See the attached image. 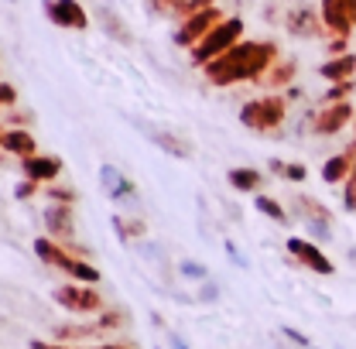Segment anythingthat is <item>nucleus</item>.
Segmentation results:
<instances>
[{"instance_id": "nucleus-8", "label": "nucleus", "mask_w": 356, "mask_h": 349, "mask_svg": "<svg viewBox=\"0 0 356 349\" xmlns=\"http://www.w3.org/2000/svg\"><path fill=\"white\" fill-rule=\"evenodd\" d=\"M35 254L42 257V263H48V267H58V270H69V263L76 261V257H69L51 236H38L35 240Z\"/></svg>"}, {"instance_id": "nucleus-4", "label": "nucleus", "mask_w": 356, "mask_h": 349, "mask_svg": "<svg viewBox=\"0 0 356 349\" xmlns=\"http://www.w3.org/2000/svg\"><path fill=\"white\" fill-rule=\"evenodd\" d=\"M137 131L144 133L154 147H161L165 154H172V158H192V147H188L178 133L161 131V127H147V124H140V120H137Z\"/></svg>"}, {"instance_id": "nucleus-16", "label": "nucleus", "mask_w": 356, "mask_h": 349, "mask_svg": "<svg viewBox=\"0 0 356 349\" xmlns=\"http://www.w3.org/2000/svg\"><path fill=\"white\" fill-rule=\"evenodd\" d=\"M277 332L291 343V349H315V343H312V336H305L302 329H295V325H288V322H281L277 325Z\"/></svg>"}, {"instance_id": "nucleus-19", "label": "nucleus", "mask_w": 356, "mask_h": 349, "mask_svg": "<svg viewBox=\"0 0 356 349\" xmlns=\"http://www.w3.org/2000/svg\"><path fill=\"white\" fill-rule=\"evenodd\" d=\"M343 206L356 209V165H353V172H350V178H346V188H343Z\"/></svg>"}, {"instance_id": "nucleus-5", "label": "nucleus", "mask_w": 356, "mask_h": 349, "mask_svg": "<svg viewBox=\"0 0 356 349\" xmlns=\"http://www.w3.org/2000/svg\"><path fill=\"white\" fill-rule=\"evenodd\" d=\"M44 229L51 240H69L76 233V222H72V209L62 206V202H51L44 206Z\"/></svg>"}, {"instance_id": "nucleus-6", "label": "nucleus", "mask_w": 356, "mask_h": 349, "mask_svg": "<svg viewBox=\"0 0 356 349\" xmlns=\"http://www.w3.org/2000/svg\"><path fill=\"white\" fill-rule=\"evenodd\" d=\"M62 172V161L58 158H44V154H31V158H24L21 161V174L24 178H31V181H55Z\"/></svg>"}, {"instance_id": "nucleus-26", "label": "nucleus", "mask_w": 356, "mask_h": 349, "mask_svg": "<svg viewBox=\"0 0 356 349\" xmlns=\"http://www.w3.org/2000/svg\"><path fill=\"white\" fill-rule=\"evenodd\" d=\"M284 178H291V181H302V178H305V165H288V168H284Z\"/></svg>"}, {"instance_id": "nucleus-21", "label": "nucleus", "mask_w": 356, "mask_h": 349, "mask_svg": "<svg viewBox=\"0 0 356 349\" xmlns=\"http://www.w3.org/2000/svg\"><path fill=\"white\" fill-rule=\"evenodd\" d=\"M28 349H99V346H69V343H44V339H31L28 343Z\"/></svg>"}, {"instance_id": "nucleus-18", "label": "nucleus", "mask_w": 356, "mask_h": 349, "mask_svg": "<svg viewBox=\"0 0 356 349\" xmlns=\"http://www.w3.org/2000/svg\"><path fill=\"white\" fill-rule=\"evenodd\" d=\"M178 274L188 277V281H209V270H206L202 263H195V261H181L178 263Z\"/></svg>"}, {"instance_id": "nucleus-23", "label": "nucleus", "mask_w": 356, "mask_h": 349, "mask_svg": "<svg viewBox=\"0 0 356 349\" xmlns=\"http://www.w3.org/2000/svg\"><path fill=\"white\" fill-rule=\"evenodd\" d=\"M226 254H229V261L236 263V267H243V270L250 267V263H247V257H243V254H240V250L233 247V240H226Z\"/></svg>"}, {"instance_id": "nucleus-1", "label": "nucleus", "mask_w": 356, "mask_h": 349, "mask_svg": "<svg viewBox=\"0 0 356 349\" xmlns=\"http://www.w3.org/2000/svg\"><path fill=\"white\" fill-rule=\"evenodd\" d=\"M55 305H62L65 311H76V315H99L103 311V298L92 284H58L51 291Z\"/></svg>"}, {"instance_id": "nucleus-15", "label": "nucleus", "mask_w": 356, "mask_h": 349, "mask_svg": "<svg viewBox=\"0 0 356 349\" xmlns=\"http://www.w3.org/2000/svg\"><path fill=\"white\" fill-rule=\"evenodd\" d=\"M65 274H72V281H79V284H96V281H99V270L86 261H72Z\"/></svg>"}, {"instance_id": "nucleus-22", "label": "nucleus", "mask_w": 356, "mask_h": 349, "mask_svg": "<svg viewBox=\"0 0 356 349\" xmlns=\"http://www.w3.org/2000/svg\"><path fill=\"white\" fill-rule=\"evenodd\" d=\"M35 192H38V181H31V178H24V181H17V185H14V195H17L21 202H24V199H31Z\"/></svg>"}, {"instance_id": "nucleus-13", "label": "nucleus", "mask_w": 356, "mask_h": 349, "mask_svg": "<svg viewBox=\"0 0 356 349\" xmlns=\"http://www.w3.org/2000/svg\"><path fill=\"white\" fill-rule=\"evenodd\" d=\"M261 181H264V174L254 172V168H233V172H229V185H233L236 192H257Z\"/></svg>"}, {"instance_id": "nucleus-25", "label": "nucleus", "mask_w": 356, "mask_h": 349, "mask_svg": "<svg viewBox=\"0 0 356 349\" xmlns=\"http://www.w3.org/2000/svg\"><path fill=\"white\" fill-rule=\"evenodd\" d=\"M165 343H168V349H188V343L178 332H172V329H165Z\"/></svg>"}, {"instance_id": "nucleus-10", "label": "nucleus", "mask_w": 356, "mask_h": 349, "mask_svg": "<svg viewBox=\"0 0 356 349\" xmlns=\"http://www.w3.org/2000/svg\"><path fill=\"white\" fill-rule=\"evenodd\" d=\"M356 165V151H346V154H336V158H329L325 161V168H322V178L329 181V185H336V181H343V178H350Z\"/></svg>"}, {"instance_id": "nucleus-28", "label": "nucleus", "mask_w": 356, "mask_h": 349, "mask_svg": "<svg viewBox=\"0 0 356 349\" xmlns=\"http://www.w3.org/2000/svg\"><path fill=\"white\" fill-rule=\"evenodd\" d=\"M151 325H154V329H168V325H165V318H161V315H154V311H151Z\"/></svg>"}, {"instance_id": "nucleus-24", "label": "nucleus", "mask_w": 356, "mask_h": 349, "mask_svg": "<svg viewBox=\"0 0 356 349\" xmlns=\"http://www.w3.org/2000/svg\"><path fill=\"white\" fill-rule=\"evenodd\" d=\"M10 103H17V92H14V86L0 83V106H10Z\"/></svg>"}, {"instance_id": "nucleus-11", "label": "nucleus", "mask_w": 356, "mask_h": 349, "mask_svg": "<svg viewBox=\"0 0 356 349\" xmlns=\"http://www.w3.org/2000/svg\"><path fill=\"white\" fill-rule=\"evenodd\" d=\"M92 322H96V329H99L103 336H113V332H120L124 325H131V311H124V308H103Z\"/></svg>"}, {"instance_id": "nucleus-17", "label": "nucleus", "mask_w": 356, "mask_h": 349, "mask_svg": "<svg viewBox=\"0 0 356 349\" xmlns=\"http://www.w3.org/2000/svg\"><path fill=\"white\" fill-rule=\"evenodd\" d=\"M254 206H257V213H264V216L274 219V222H288V213H284L274 199H267V195H257V202H254Z\"/></svg>"}, {"instance_id": "nucleus-14", "label": "nucleus", "mask_w": 356, "mask_h": 349, "mask_svg": "<svg viewBox=\"0 0 356 349\" xmlns=\"http://www.w3.org/2000/svg\"><path fill=\"white\" fill-rule=\"evenodd\" d=\"M51 17H55L58 24H76V28H83V24H86L83 10H79L72 0H58V3H51Z\"/></svg>"}, {"instance_id": "nucleus-20", "label": "nucleus", "mask_w": 356, "mask_h": 349, "mask_svg": "<svg viewBox=\"0 0 356 349\" xmlns=\"http://www.w3.org/2000/svg\"><path fill=\"white\" fill-rule=\"evenodd\" d=\"M195 302H220V288H216L213 281H199V295H195Z\"/></svg>"}, {"instance_id": "nucleus-9", "label": "nucleus", "mask_w": 356, "mask_h": 349, "mask_svg": "<svg viewBox=\"0 0 356 349\" xmlns=\"http://www.w3.org/2000/svg\"><path fill=\"white\" fill-rule=\"evenodd\" d=\"M0 147L7 154H17V158H31L35 154V137L28 131H7L0 137Z\"/></svg>"}, {"instance_id": "nucleus-27", "label": "nucleus", "mask_w": 356, "mask_h": 349, "mask_svg": "<svg viewBox=\"0 0 356 349\" xmlns=\"http://www.w3.org/2000/svg\"><path fill=\"white\" fill-rule=\"evenodd\" d=\"M99 349H131V346L120 343V339H106V343H99Z\"/></svg>"}, {"instance_id": "nucleus-7", "label": "nucleus", "mask_w": 356, "mask_h": 349, "mask_svg": "<svg viewBox=\"0 0 356 349\" xmlns=\"http://www.w3.org/2000/svg\"><path fill=\"white\" fill-rule=\"evenodd\" d=\"M99 185H103V192H106V199H127L134 195V185L127 181V174H120L113 165H99Z\"/></svg>"}, {"instance_id": "nucleus-29", "label": "nucleus", "mask_w": 356, "mask_h": 349, "mask_svg": "<svg viewBox=\"0 0 356 349\" xmlns=\"http://www.w3.org/2000/svg\"><path fill=\"white\" fill-rule=\"evenodd\" d=\"M0 137H3V131H0Z\"/></svg>"}, {"instance_id": "nucleus-12", "label": "nucleus", "mask_w": 356, "mask_h": 349, "mask_svg": "<svg viewBox=\"0 0 356 349\" xmlns=\"http://www.w3.org/2000/svg\"><path fill=\"white\" fill-rule=\"evenodd\" d=\"M346 120H350V106L346 103H332L322 117H318V124H315V131L318 133H336L346 127Z\"/></svg>"}, {"instance_id": "nucleus-30", "label": "nucleus", "mask_w": 356, "mask_h": 349, "mask_svg": "<svg viewBox=\"0 0 356 349\" xmlns=\"http://www.w3.org/2000/svg\"><path fill=\"white\" fill-rule=\"evenodd\" d=\"M339 349H346V346H339Z\"/></svg>"}, {"instance_id": "nucleus-3", "label": "nucleus", "mask_w": 356, "mask_h": 349, "mask_svg": "<svg viewBox=\"0 0 356 349\" xmlns=\"http://www.w3.org/2000/svg\"><path fill=\"white\" fill-rule=\"evenodd\" d=\"M288 254L298 263H305L309 270H315V274H332V270H336L332 261L322 254V247L312 243V240H302V236H291V240H288Z\"/></svg>"}, {"instance_id": "nucleus-2", "label": "nucleus", "mask_w": 356, "mask_h": 349, "mask_svg": "<svg viewBox=\"0 0 356 349\" xmlns=\"http://www.w3.org/2000/svg\"><path fill=\"white\" fill-rule=\"evenodd\" d=\"M284 120V103L281 99H254L243 106V124L250 131H274Z\"/></svg>"}]
</instances>
